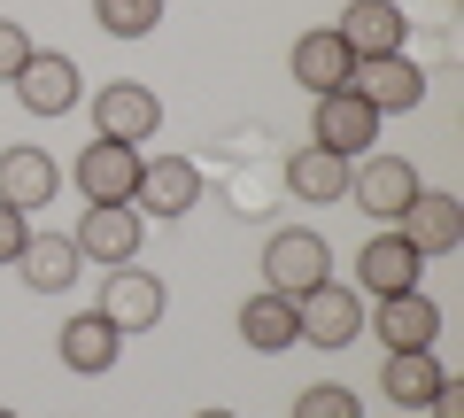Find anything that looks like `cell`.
<instances>
[{"instance_id": "cell-1", "label": "cell", "mask_w": 464, "mask_h": 418, "mask_svg": "<svg viewBox=\"0 0 464 418\" xmlns=\"http://www.w3.org/2000/svg\"><path fill=\"white\" fill-rule=\"evenodd\" d=\"M333 279V248L310 233V225H286V233L264 240V287L271 295H310V287Z\"/></svg>"}, {"instance_id": "cell-2", "label": "cell", "mask_w": 464, "mask_h": 418, "mask_svg": "<svg viewBox=\"0 0 464 418\" xmlns=\"http://www.w3.org/2000/svg\"><path fill=\"white\" fill-rule=\"evenodd\" d=\"M170 310V287L155 279V271H132V264H116L109 287H101V318L116 326V334H155Z\"/></svg>"}, {"instance_id": "cell-3", "label": "cell", "mask_w": 464, "mask_h": 418, "mask_svg": "<svg viewBox=\"0 0 464 418\" xmlns=\"http://www.w3.org/2000/svg\"><path fill=\"white\" fill-rule=\"evenodd\" d=\"M78 256H93V264H132L140 240H148V218H140L132 201H85V218H78Z\"/></svg>"}, {"instance_id": "cell-4", "label": "cell", "mask_w": 464, "mask_h": 418, "mask_svg": "<svg viewBox=\"0 0 464 418\" xmlns=\"http://www.w3.org/2000/svg\"><path fill=\"white\" fill-rule=\"evenodd\" d=\"M372 140H380V109H372L364 93H348V85H341V93H317L310 148H333V155H348V163H356Z\"/></svg>"}, {"instance_id": "cell-5", "label": "cell", "mask_w": 464, "mask_h": 418, "mask_svg": "<svg viewBox=\"0 0 464 418\" xmlns=\"http://www.w3.org/2000/svg\"><path fill=\"white\" fill-rule=\"evenodd\" d=\"M395 233L411 240L418 256H457V248H464V201L441 194V186H418L411 209L395 218Z\"/></svg>"}, {"instance_id": "cell-6", "label": "cell", "mask_w": 464, "mask_h": 418, "mask_svg": "<svg viewBox=\"0 0 464 418\" xmlns=\"http://www.w3.org/2000/svg\"><path fill=\"white\" fill-rule=\"evenodd\" d=\"M93 124H101V140L140 148V140H155V124H163V101H155V85L116 78V85H101V93H93Z\"/></svg>"}, {"instance_id": "cell-7", "label": "cell", "mask_w": 464, "mask_h": 418, "mask_svg": "<svg viewBox=\"0 0 464 418\" xmlns=\"http://www.w3.org/2000/svg\"><path fill=\"white\" fill-rule=\"evenodd\" d=\"M418 186H426V179H418L402 155H364V163L348 170V194H356V209H364V218H380V225H395L402 209H411Z\"/></svg>"}, {"instance_id": "cell-8", "label": "cell", "mask_w": 464, "mask_h": 418, "mask_svg": "<svg viewBox=\"0 0 464 418\" xmlns=\"http://www.w3.org/2000/svg\"><path fill=\"white\" fill-rule=\"evenodd\" d=\"M8 85H16V101L32 109V117H70V109H78V93H85L78 63H70V54H47V47H32V63H24Z\"/></svg>"}, {"instance_id": "cell-9", "label": "cell", "mask_w": 464, "mask_h": 418, "mask_svg": "<svg viewBox=\"0 0 464 418\" xmlns=\"http://www.w3.org/2000/svg\"><path fill=\"white\" fill-rule=\"evenodd\" d=\"M140 163H148V155L124 148V140H85L78 148V194L85 201H132L140 194Z\"/></svg>"}, {"instance_id": "cell-10", "label": "cell", "mask_w": 464, "mask_h": 418, "mask_svg": "<svg viewBox=\"0 0 464 418\" xmlns=\"http://www.w3.org/2000/svg\"><path fill=\"white\" fill-rule=\"evenodd\" d=\"M295 310H302V341H317V349H348V341L364 334V302L348 295L341 279H325V287H310V295H295Z\"/></svg>"}, {"instance_id": "cell-11", "label": "cell", "mask_w": 464, "mask_h": 418, "mask_svg": "<svg viewBox=\"0 0 464 418\" xmlns=\"http://www.w3.org/2000/svg\"><path fill=\"white\" fill-rule=\"evenodd\" d=\"M348 93H364L380 117L387 109H418V101H426V70H418L411 54H372V63H356Z\"/></svg>"}, {"instance_id": "cell-12", "label": "cell", "mask_w": 464, "mask_h": 418, "mask_svg": "<svg viewBox=\"0 0 464 418\" xmlns=\"http://www.w3.org/2000/svg\"><path fill=\"white\" fill-rule=\"evenodd\" d=\"M201 201V170L186 163V155H155V163H140V194H132V209L140 218H186Z\"/></svg>"}, {"instance_id": "cell-13", "label": "cell", "mask_w": 464, "mask_h": 418, "mask_svg": "<svg viewBox=\"0 0 464 418\" xmlns=\"http://www.w3.org/2000/svg\"><path fill=\"white\" fill-rule=\"evenodd\" d=\"M418 271H426V256L411 248V240L387 225V233L364 240V256H356V279H364V295H411Z\"/></svg>"}, {"instance_id": "cell-14", "label": "cell", "mask_w": 464, "mask_h": 418, "mask_svg": "<svg viewBox=\"0 0 464 418\" xmlns=\"http://www.w3.org/2000/svg\"><path fill=\"white\" fill-rule=\"evenodd\" d=\"M333 32H341V47L356 54V63H372V54H402V8H395V0H348Z\"/></svg>"}, {"instance_id": "cell-15", "label": "cell", "mask_w": 464, "mask_h": 418, "mask_svg": "<svg viewBox=\"0 0 464 418\" xmlns=\"http://www.w3.org/2000/svg\"><path fill=\"white\" fill-rule=\"evenodd\" d=\"M372 334H380L387 349H433V334H441V310H433L426 287H411V295H380V310H372Z\"/></svg>"}, {"instance_id": "cell-16", "label": "cell", "mask_w": 464, "mask_h": 418, "mask_svg": "<svg viewBox=\"0 0 464 418\" xmlns=\"http://www.w3.org/2000/svg\"><path fill=\"white\" fill-rule=\"evenodd\" d=\"M240 341H248L256 356H286L302 341V310H295V295H248L240 302Z\"/></svg>"}, {"instance_id": "cell-17", "label": "cell", "mask_w": 464, "mask_h": 418, "mask_svg": "<svg viewBox=\"0 0 464 418\" xmlns=\"http://www.w3.org/2000/svg\"><path fill=\"white\" fill-rule=\"evenodd\" d=\"M54 186H63V170H54L47 148H8V155H0V201H8V209L32 218V209L54 201Z\"/></svg>"}, {"instance_id": "cell-18", "label": "cell", "mask_w": 464, "mask_h": 418, "mask_svg": "<svg viewBox=\"0 0 464 418\" xmlns=\"http://www.w3.org/2000/svg\"><path fill=\"white\" fill-rule=\"evenodd\" d=\"M441 380L449 372L433 365V349H387V365H380V395L395 403V411H426Z\"/></svg>"}, {"instance_id": "cell-19", "label": "cell", "mask_w": 464, "mask_h": 418, "mask_svg": "<svg viewBox=\"0 0 464 418\" xmlns=\"http://www.w3.org/2000/svg\"><path fill=\"white\" fill-rule=\"evenodd\" d=\"M78 240L70 233H32L24 240V256H16V271H24V287H32V295H63L70 279H78Z\"/></svg>"}, {"instance_id": "cell-20", "label": "cell", "mask_w": 464, "mask_h": 418, "mask_svg": "<svg viewBox=\"0 0 464 418\" xmlns=\"http://www.w3.org/2000/svg\"><path fill=\"white\" fill-rule=\"evenodd\" d=\"M295 78L310 85V93H341V85L356 78V54L341 47V32H333V24H325V32H302V39H295Z\"/></svg>"}, {"instance_id": "cell-21", "label": "cell", "mask_w": 464, "mask_h": 418, "mask_svg": "<svg viewBox=\"0 0 464 418\" xmlns=\"http://www.w3.org/2000/svg\"><path fill=\"white\" fill-rule=\"evenodd\" d=\"M348 155H333V148H295L286 155V194L295 201H341L348 194Z\"/></svg>"}, {"instance_id": "cell-22", "label": "cell", "mask_w": 464, "mask_h": 418, "mask_svg": "<svg viewBox=\"0 0 464 418\" xmlns=\"http://www.w3.org/2000/svg\"><path fill=\"white\" fill-rule=\"evenodd\" d=\"M116 356H124V334H116L101 310H78V318L63 326V365L70 372H109Z\"/></svg>"}, {"instance_id": "cell-23", "label": "cell", "mask_w": 464, "mask_h": 418, "mask_svg": "<svg viewBox=\"0 0 464 418\" xmlns=\"http://www.w3.org/2000/svg\"><path fill=\"white\" fill-rule=\"evenodd\" d=\"M93 24L109 39H148L163 24V0H93Z\"/></svg>"}, {"instance_id": "cell-24", "label": "cell", "mask_w": 464, "mask_h": 418, "mask_svg": "<svg viewBox=\"0 0 464 418\" xmlns=\"http://www.w3.org/2000/svg\"><path fill=\"white\" fill-rule=\"evenodd\" d=\"M295 418H364V403L348 395V387L317 380V387H302V395H295Z\"/></svg>"}, {"instance_id": "cell-25", "label": "cell", "mask_w": 464, "mask_h": 418, "mask_svg": "<svg viewBox=\"0 0 464 418\" xmlns=\"http://www.w3.org/2000/svg\"><path fill=\"white\" fill-rule=\"evenodd\" d=\"M24 63H32V39H24L16 16H0V78H16Z\"/></svg>"}, {"instance_id": "cell-26", "label": "cell", "mask_w": 464, "mask_h": 418, "mask_svg": "<svg viewBox=\"0 0 464 418\" xmlns=\"http://www.w3.org/2000/svg\"><path fill=\"white\" fill-rule=\"evenodd\" d=\"M24 240H32V218L0 201V264H16V256H24Z\"/></svg>"}, {"instance_id": "cell-27", "label": "cell", "mask_w": 464, "mask_h": 418, "mask_svg": "<svg viewBox=\"0 0 464 418\" xmlns=\"http://www.w3.org/2000/svg\"><path fill=\"white\" fill-rule=\"evenodd\" d=\"M433 418H464V380H441L433 387V403H426Z\"/></svg>"}, {"instance_id": "cell-28", "label": "cell", "mask_w": 464, "mask_h": 418, "mask_svg": "<svg viewBox=\"0 0 464 418\" xmlns=\"http://www.w3.org/2000/svg\"><path fill=\"white\" fill-rule=\"evenodd\" d=\"M194 418H240V411H194Z\"/></svg>"}, {"instance_id": "cell-29", "label": "cell", "mask_w": 464, "mask_h": 418, "mask_svg": "<svg viewBox=\"0 0 464 418\" xmlns=\"http://www.w3.org/2000/svg\"><path fill=\"white\" fill-rule=\"evenodd\" d=\"M0 418H16V411H0Z\"/></svg>"}]
</instances>
